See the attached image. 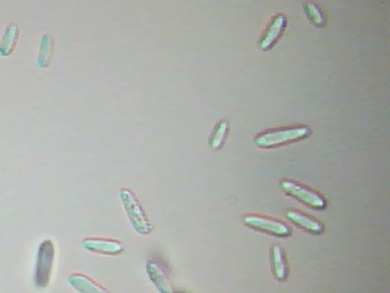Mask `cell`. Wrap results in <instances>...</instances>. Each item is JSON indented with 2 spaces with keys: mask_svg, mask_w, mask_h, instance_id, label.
Here are the masks:
<instances>
[{
  "mask_svg": "<svg viewBox=\"0 0 390 293\" xmlns=\"http://www.w3.org/2000/svg\"><path fill=\"white\" fill-rule=\"evenodd\" d=\"M312 131L306 126L272 128L262 131L254 139L260 148H272L289 145L309 137Z\"/></svg>",
  "mask_w": 390,
  "mask_h": 293,
  "instance_id": "6da1fadb",
  "label": "cell"
},
{
  "mask_svg": "<svg viewBox=\"0 0 390 293\" xmlns=\"http://www.w3.org/2000/svg\"><path fill=\"white\" fill-rule=\"evenodd\" d=\"M55 253L54 242L50 239L43 241L38 247L34 272V282L38 289H45L50 284L55 265Z\"/></svg>",
  "mask_w": 390,
  "mask_h": 293,
  "instance_id": "7a4b0ae2",
  "label": "cell"
},
{
  "mask_svg": "<svg viewBox=\"0 0 390 293\" xmlns=\"http://www.w3.org/2000/svg\"><path fill=\"white\" fill-rule=\"evenodd\" d=\"M120 198L133 228L140 235L150 234L152 226L136 195L128 189H121Z\"/></svg>",
  "mask_w": 390,
  "mask_h": 293,
  "instance_id": "3957f363",
  "label": "cell"
},
{
  "mask_svg": "<svg viewBox=\"0 0 390 293\" xmlns=\"http://www.w3.org/2000/svg\"><path fill=\"white\" fill-rule=\"evenodd\" d=\"M279 186L286 195L299 200L307 206L317 210L327 208V200L323 194L299 182L284 179L280 181Z\"/></svg>",
  "mask_w": 390,
  "mask_h": 293,
  "instance_id": "277c9868",
  "label": "cell"
},
{
  "mask_svg": "<svg viewBox=\"0 0 390 293\" xmlns=\"http://www.w3.org/2000/svg\"><path fill=\"white\" fill-rule=\"evenodd\" d=\"M245 225L273 236L287 238L292 235L291 228L279 219L260 215H247L243 218Z\"/></svg>",
  "mask_w": 390,
  "mask_h": 293,
  "instance_id": "5b68a950",
  "label": "cell"
},
{
  "mask_svg": "<svg viewBox=\"0 0 390 293\" xmlns=\"http://www.w3.org/2000/svg\"><path fill=\"white\" fill-rule=\"evenodd\" d=\"M287 26V20L284 15H275L267 26L260 41L259 47L262 50H269L279 43Z\"/></svg>",
  "mask_w": 390,
  "mask_h": 293,
  "instance_id": "8992f818",
  "label": "cell"
},
{
  "mask_svg": "<svg viewBox=\"0 0 390 293\" xmlns=\"http://www.w3.org/2000/svg\"><path fill=\"white\" fill-rule=\"evenodd\" d=\"M85 250L106 255H118L124 251V246L120 241L100 238H87L81 242Z\"/></svg>",
  "mask_w": 390,
  "mask_h": 293,
  "instance_id": "52a82bcc",
  "label": "cell"
},
{
  "mask_svg": "<svg viewBox=\"0 0 390 293\" xmlns=\"http://www.w3.org/2000/svg\"><path fill=\"white\" fill-rule=\"evenodd\" d=\"M285 216L297 227L315 235H321L324 231V224L316 218L295 209H287Z\"/></svg>",
  "mask_w": 390,
  "mask_h": 293,
  "instance_id": "ba28073f",
  "label": "cell"
},
{
  "mask_svg": "<svg viewBox=\"0 0 390 293\" xmlns=\"http://www.w3.org/2000/svg\"><path fill=\"white\" fill-rule=\"evenodd\" d=\"M147 274L152 285L159 293H172L173 289L167 272L159 262L149 261L147 264Z\"/></svg>",
  "mask_w": 390,
  "mask_h": 293,
  "instance_id": "9c48e42d",
  "label": "cell"
},
{
  "mask_svg": "<svg viewBox=\"0 0 390 293\" xmlns=\"http://www.w3.org/2000/svg\"><path fill=\"white\" fill-rule=\"evenodd\" d=\"M270 260L274 277L280 282L287 280L289 276V265L284 250L279 245L272 246Z\"/></svg>",
  "mask_w": 390,
  "mask_h": 293,
  "instance_id": "30bf717a",
  "label": "cell"
},
{
  "mask_svg": "<svg viewBox=\"0 0 390 293\" xmlns=\"http://www.w3.org/2000/svg\"><path fill=\"white\" fill-rule=\"evenodd\" d=\"M69 284L79 293H111L96 281L84 275L73 274L67 279Z\"/></svg>",
  "mask_w": 390,
  "mask_h": 293,
  "instance_id": "8fae6325",
  "label": "cell"
},
{
  "mask_svg": "<svg viewBox=\"0 0 390 293\" xmlns=\"http://www.w3.org/2000/svg\"><path fill=\"white\" fill-rule=\"evenodd\" d=\"M230 131V124L227 119H221L215 124L208 139V145L214 150L223 148Z\"/></svg>",
  "mask_w": 390,
  "mask_h": 293,
  "instance_id": "7c38bea8",
  "label": "cell"
},
{
  "mask_svg": "<svg viewBox=\"0 0 390 293\" xmlns=\"http://www.w3.org/2000/svg\"><path fill=\"white\" fill-rule=\"evenodd\" d=\"M19 28L10 24L6 28L0 42V56L8 57L13 52L19 37Z\"/></svg>",
  "mask_w": 390,
  "mask_h": 293,
  "instance_id": "4fadbf2b",
  "label": "cell"
},
{
  "mask_svg": "<svg viewBox=\"0 0 390 293\" xmlns=\"http://www.w3.org/2000/svg\"><path fill=\"white\" fill-rule=\"evenodd\" d=\"M55 50L54 38L50 34H45L40 38L39 54L37 60L40 68L48 67L52 59Z\"/></svg>",
  "mask_w": 390,
  "mask_h": 293,
  "instance_id": "5bb4252c",
  "label": "cell"
},
{
  "mask_svg": "<svg viewBox=\"0 0 390 293\" xmlns=\"http://www.w3.org/2000/svg\"><path fill=\"white\" fill-rule=\"evenodd\" d=\"M303 10L309 21L318 28H324L326 26V17L323 10L313 3L303 4Z\"/></svg>",
  "mask_w": 390,
  "mask_h": 293,
  "instance_id": "9a60e30c",
  "label": "cell"
},
{
  "mask_svg": "<svg viewBox=\"0 0 390 293\" xmlns=\"http://www.w3.org/2000/svg\"><path fill=\"white\" fill-rule=\"evenodd\" d=\"M172 293H191L186 290H173Z\"/></svg>",
  "mask_w": 390,
  "mask_h": 293,
  "instance_id": "2e32d148",
  "label": "cell"
}]
</instances>
